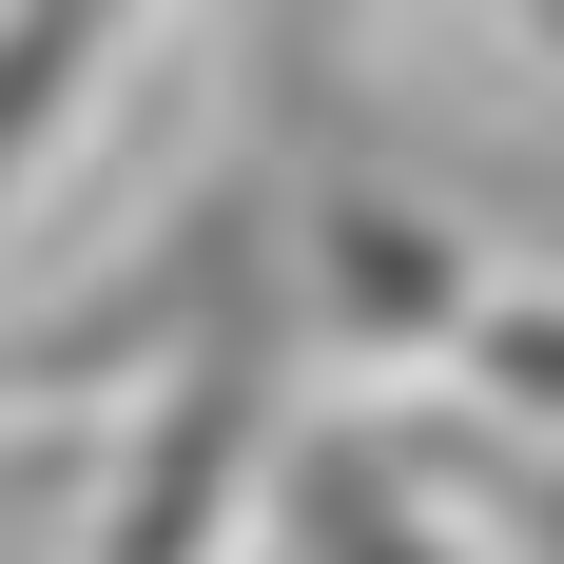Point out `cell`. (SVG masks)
<instances>
[{"label":"cell","instance_id":"obj_2","mask_svg":"<svg viewBox=\"0 0 564 564\" xmlns=\"http://www.w3.org/2000/svg\"><path fill=\"white\" fill-rule=\"evenodd\" d=\"M312 253H332V292H350V332H429V312H448V253H429V234L390 215V195H332V215H312Z\"/></svg>","mask_w":564,"mask_h":564},{"label":"cell","instance_id":"obj_1","mask_svg":"<svg viewBox=\"0 0 564 564\" xmlns=\"http://www.w3.org/2000/svg\"><path fill=\"white\" fill-rule=\"evenodd\" d=\"M253 487V332L215 350V370H175V429H156V467L117 487V525H98V564H195V525Z\"/></svg>","mask_w":564,"mask_h":564},{"label":"cell","instance_id":"obj_4","mask_svg":"<svg viewBox=\"0 0 564 564\" xmlns=\"http://www.w3.org/2000/svg\"><path fill=\"white\" fill-rule=\"evenodd\" d=\"M78 58H98V20H0V195H20V156H40L58 117L98 98Z\"/></svg>","mask_w":564,"mask_h":564},{"label":"cell","instance_id":"obj_6","mask_svg":"<svg viewBox=\"0 0 564 564\" xmlns=\"http://www.w3.org/2000/svg\"><path fill=\"white\" fill-rule=\"evenodd\" d=\"M467 507L525 525V564H564V467H467Z\"/></svg>","mask_w":564,"mask_h":564},{"label":"cell","instance_id":"obj_5","mask_svg":"<svg viewBox=\"0 0 564 564\" xmlns=\"http://www.w3.org/2000/svg\"><path fill=\"white\" fill-rule=\"evenodd\" d=\"M487 390H507V409H545V429H564V312H507V332H487Z\"/></svg>","mask_w":564,"mask_h":564},{"label":"cell","instance_id":"obj_3","mask_svg":"<svg viewBox=\"0 0 564 564\" xmlns=\"http://www.w3.org/2000/svg\"><path fill=\"white\" fill-rule=\"evenodd\" d=\"M292 564H448V545H429V507L370 448H312L292 467Z\"/></svg>","mask_w":564,"mask_h":564}]
</instances>
